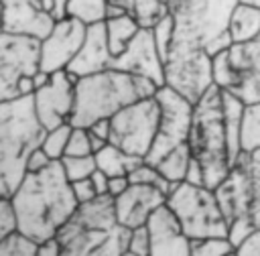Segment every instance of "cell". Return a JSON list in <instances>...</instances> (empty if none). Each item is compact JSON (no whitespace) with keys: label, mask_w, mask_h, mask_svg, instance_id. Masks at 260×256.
<instances>
[{"label":"cell","mask_w":260,"mask_h":256,"mask_svg":"<svg viewBox=\"0 0 260 256\" xmlns=\"http://www.w3.org/2000/svg\"><path fill=\"white\" fill-rule=\"evenodd\" d=\"M167 207L179 219L189 240L223 236L228 238V219L209 187L177 183L167 197Z\"/></svg>","instance_id":"8992f818"},{"label":"cell","mask_w":260,"mask_h":256,"mask_svg":"<svg viewBox=\"0 0 260 256\" xmlns=\"http://www.w3.org/2000/svg\"><path fill=\"white\" fill-rule=\"evenodd\" d=\"M152 30V37H154V45L162 57V61H167L169 53H171V47H173V39H175V22L171 18V14H167Z\"/></svg>","instance_id":"d6a6232c"},{"label":"cell","mask_w":260,"mask_h":256,"mask_svg":"<svg viewBox=\"0 0 260 256\" xmlns=\"http://www.w3.org/2000/svg\"><path fill=\"white\" fill-rule=\"evenodd\" d=\"M75 75H71L69 71H59L49 77L47 85L32 93L37 118L47 132L57 126L71 124L75 108Z\"/></svg>","instance_id":"8fae6325"},{"label":"cell","mask_w":260,"mask_h":256,"mask_svg":"<svg viewBox=\"0 0 260 256\" xmlns=\"http://www.w3.org/2000/svg\"><path fill=\"white\" fill-rule=\"evenodd\" d=\"M128 187H130V179H128V177H110L108 195H110V197H118V195H122Z\"/></svg>","instance_id":"f6af8a7d"},{"label":"cell","mask_w":260,"mask_h":256,"mask_svg":"<svg viewBox=\"0 0 260 256\" xmlns=\"http://www.w3.org/2000/svg\"><path fill=\"white\" fill-rule=\"evenodd\" d=\"M41 41L0 33V102L35 93L32 77L41 69Z\"/></svg>","instance_id":"52a82bcc"},{"label":"cell","mask_w":260,"mask_h":256,"mask_svg":"<svg viewBox=\"0 0 260 256\" xmlns=\"http://www.w3.org/2000/svg\"><path fill=\"white\" fill-rule=\"evenodd\" d=\"M93 156H95L98 169L102 173H106L108 177H128L138 165L144 163V158L128 154V152H124L122 148H118L114 144H106Z\"/></svg>","instance_id":"7402d4cb"},{"label":"cell","mask_w":260,"mask_h":256,"mask_svg":"<svg viewBox=\"0 0 260 256\" xmlns=\"http://www.w3.org/2000/svg\"><path fill=\"white\" fill-rule=\"evenodd\" d=\"M213 85L232 91L246 104L260 102V35L244 45H232L211 59Z\"/></svg>","instance_id":"ba28073f"},{"label":"cell","mask_w":260,"mask_h":256,"mask_svg":"<svg viewBox=\"0 0 260 256\" xmlns=\"http://www.w3.org/2000/svg\"><path fill=\"white\" fill-rule=\"evenodd\" d=\"M112 69L150 79L158 87H162L165 85V61L154 45L152 30L140 28L138 35L128 43V47L118 57H114Z\"/></svg>","instance_id":"4fadbf2b"},{"label":"cell","mask_w":260,"mask_h":256,"mask_svg":"<svg viewBox=\"0 0 260 256\" xmlns=\"http://www.w3.org/2000/svg\"><path fill=\"white\" fill-rule=\"evenodd\" d=\"M128 252H132L136 256H150V234H148L146 226H140V228L132 230Z\"/></svg>","instance_id":"74e56055"},{"label":"cell","mask_w":260,"mask_h":256,"mask_svg":"<svg viewBox=\"0 0 260 256\" xmlns=\"http://www.w3.org/2000/svg\"><path fill=\"white\" fill-rule=\"evenodd\" d=\"M71 130H73L71 124H63V126H57V128H53V130H49V132L45 134L41 148L45 150V154H47L51 161H61V158L65 156Z\"/></svg>","instance_id":"83f0119b"},{"label":"cell","mask_w":260,"mask_h":256,"mask_svg":"<svg viewBox=\"0 0 260 256\" xmlns=\"http://www.w3.org/2000/svg\"><path fill=\"white\" fill-rule=\"evenodd\" d=\"M71 189H73V195H75V199H77L79 205L81 203H89L95 197H100L98 191H95V187H93V183H91V179L75 181V183H71Z\"/></svg>","instance_id":"f35d334b"},{"label":"cell","mask_w":260,"mask_h":256,"mask_svg":"<svg viewBox=\"0 0 260 256\" xmlns=\"http://www.w3.org/2000/svg\"><path fill=\"white\" fill-rule=\"evenodd\" d=\"M234 256H260V230H256L244 244H240Z\"/></svg>","instance_id":"ab89813d"},{"label":"cell","mask_w":260,"mask_h":256,"mask_svg":"<svg viewBox=\"0 0 260 256\" xmlns=\"http://www.w3.org/2000/svg\"><path fill=\"white\" fill-rule=\"evenodd\" d=\"M65 16H71L85 26L106 22L108 0H69L65 6Z\"/></svg>","instance_id":"cb8c5ba5"},{"label":"cell","mask_w":260,"mask_h":256,"mask_svg":"<svg viewBox=\"0 0 260 256\" xmlns=\"http://www.w3.org/2000/svg\"><path fill=\"white\" fill-rule=\"evenodd\" d=\"M154 98L160 106V120L152 148L144 158L152 167H156L177 146L187 144L193 122V108H195V104H191L187 98H183L181 93H177L167 85L158 87Z\"/></svg>","instance_id":"30bf717a"},{"label":"cell","mask_w":260,"mask_h":256,"mask_svg":"<svg viewBox=\"0 0 260 256\" xmlns=\"http://www.w3.org/2000/svg\"><path fill=\"white\" fill-rule=\"evenodd\" d=\"M244 165L250 175V187H252V205H250V217L254 226L260 230V150L256 152H242Z\"/></svg>","instance_id":"4316f807"},{"label":"cell","mask_w":260,"mask_h":256,"mask_svg":"<svg viewBox=\"0 0 260 256\" xmlns=\"http://www.w3.org/2000/svg\"><path fill=\"white\" fill-rule=\"evenodd\" d=\"M240 4H248V6H254V8H260V0H238Z\"/></svg>","instance_id":"681fc988"},{"label":"cell","mask_w":260,"mask_h":256,"mask_svg":"<svg viewBox=\"0 0 260 256\" xmlns=\"http://www.w3.org/2000/svg\"><path fill=\"white\" fill-rule=\"evenodd\" d=\"M10 201L16 211L18 234L35 244L57 238L79 207L61 161H53L39 173H26Z\"/></svg>","instance_id":"6da1fadb"},{"label":"cell","mask_w":260,"mask_h":256,"mask_svg":"<svg viewBox=\"0 0 260 256\" xmlns=\"http://www.w3.org/2000/svg\"><path fill=\"white\" fill-rule=\"evenodd\" d=\"M0 4L2 33L43 41L55 26V16L43 8L41 0H0Z\"/></svg>","instance_id":"5bb4252c"},{"label":"cell","mask_w":260,"mask_h":256,"mask_svg":"<svg viewBox=\"0 0 260 256\" xmlns=\"http://www.w3.org/2000/svg\"><path fill=\"white\" fill-rule=\"evenodd\" d=\"M138 30H140L138 22L134 18H130L128 14L108 18L106 20V37H108V47H110L112 55L118 57L128 47V43L138 35Z\"/></svg>","instance_id":"603a6c76"},{"label":"cell","mask_w":260,"mask_h":256,"mask_svg":"<svg viewBox=\"0 0 260 256\" xmlns=\"http://www.w3.org/2000/svg\"><path fill=\"white\" fill-rule=\"evenodd\" d=\"M87 35V26L71 16H63L55 20L51 33L41 41V71L53 75L59 71H67L71 61L83 47Z\"/></svg>","instance_id":"7c38bea8"},{"label":"cell","mask_w":260,"mask_h":256,"mask_svg":"<svg viewBox=\"0 0 260 256\" xmlns=\"http://www.w3.org/2000/svg\"><path fill=\"white\" fill-rule=\"evenodd\" d=\"M122 256H136V254H132V252H126V254H122Z\"/></svg>","instance_id":"816d5d0a"},{"label":"cell","mask_w":260,"mask_h":256,"mask_svg":"<svg viewBox=\"0 0 260 256\" xmlns=\"http://www.w3.org/2000/svg\"><path fill=\"white\" fill-rule=\"evenodd\" d=\"M232 256H234V254H232Z\"/></svg>","instance_id":"db71d44e"},{"label":"cell","mask_w":260,"mask_h":256,"mask_svg":"<svg viewBox=\"0 0 260 256\" xmlns=\"http://www.w3.org/2000/svg\"><path fill=\"white\" fill-rule=\"evenodd\" d=\"M0 197H2V195H0Z\"/></svg>","instance_id":"11a10c76"},{"label":"cell","mask_w":260,"mask_h":256,"mask_svg":"<svg viewBox=\"0 0 260 256\" xmlns=\"http://www.w3.org/2000/svg\"><path fill=\"white\" fill-rule=\"evenodd\" d=\"M238 0H169L175 39L169 55H209L232 47L230 16Z\"/></svg>","instance_id":"7a4b0ae2"},{"label":"cell","mask_w":260,"mask_h":256,"mask_svg":"<svg viewBox=\"0 0 260 256\" xmlns=\"http://www.w3.org/2000/svg\"><path fill=\"white\" fill-rule=\"evenodd\" d=\"M187 144L191 148V156L203 169L205 187L215 189L232 169L219 87L213 85L195 104Z\"/></svg>","instance_id":"5b68a950"},{"label":"cell","mask_w":260,"mask_h":256,"mask_svg":"<svg viewBox=\"0 0 260 256\" xmlns=\"http://www.w3.org/2000/svg\"><path fill=\"white\" fill-rule=\"evenodd\" d=\"M217 203L228 219V223L236 217H246L250 215V205H252V187H250V175L244 165V158L236 161V165L230 169L228 177L213 189Z\"/></svg>","instance_id":"e0dca14e"},{"label":"cell","mask_w":260,"mask_h":256,"mask_svg":"<svg viewBox=\"0 0 260 256\" xmlns=\"http://www.w3.org/2000/svg\"><path fill=\"white\" fill-rule=\"evenodd\" d=\"M242 152L260 150V102L246 104L242 116V132H240Z\"/></svg>","instance_id":"484cf974"},{"label":"cell","mask_w":260,"mask_h":256,"mask_svg":"<svg viewBox=\"0 0 260 256\" xmlns=\"http://www.w3.org/2000/svg\"><path fill=\"white\" fill-rule=\"evenodd\" d=\"M49 77H51L49 73H45V71H41V69H39V71L35 73V77H32V83H35V91H37V89H41L43 85H47Z\"/></svg>","instance_id":"7dc6e473"},{"label":"cell","mask_w":260,"mask_h":256,"mask_svg":"<svg viewBox=\"0 0 260 256\" xmlns=\"http://www.w3.org/2000/svg\"><path fill=\"white\" fill-rule=\"evenodd\" d=\"M35 256H61V244H59V240L57 238H51L47 242L37 244Z\"/></svg>","instance_id":"7bdbcfd3"},{"label":"cell","mask_w":260,"mask_h":256,"mask_svg":"<svg viewBox=\"0 0 260 256\" xmlns=\"http://www.w3.org/2000/svg\"><path fill=\"white\" fill-rule=\"evenodd\" d=\"M18 234V219L10 197H0V242Z\"/></svg>","instance_id":"e575fe53"},{"label":"cell","mask_w":260,"mask_h":256,"mask_svg":"<svg viewBox=\"0 0 260 256\" xmlns=\"http://www.w3.org/2000/svg\"><path fill=\"white\" fill-rule=\"evenodd\" d=\"M87 130H89V134L95 136L98 140L110 144V120H98V122H93Z\"/></svg>","instance_id":"ee69618b"},{"label":"cell","mask_w":260,"mask_h":256,"mask_svg":"<svg viewBox=\"0 0 260 256\" xmlns=\"http://www.w3.org/2000/svg\"><path fill=\"white\" fill-rule=\"evenodd\" d=\"M47 130L37 118L32 95L0 102V195L12 197L26 175L30 154Z\"/></svg>","instance_id":"277c9868"},{"label":"cell","mask_w":260,"mask_h":256,"mask_svg":"<svg viewBox=\"0 0 260 256\" xmlns=\"http://www.w3.org/2000/svg\"><path fill=\"white\" fill-rule=\"evenodd\" d=\"M236 248L223 236L191 240V256H232Z\"/></svg>","instance_id":"f546056e"},{"label":"cell","mask_w":260,"mask_h":256,"mask_svg":"<svg viewBox=\"0 0 260 256\" xmlns=\"http://www.w3.org/2000/svg\"><path fill=\"white\" fill-rule=\"evenodd\" d=\"M158 120L160 106L154 95L134 102L110 118V144L128 154L146 158L156 138Z\"/></svg>","instance_id":"9c48e42d"},{"label":"cell","mask_w":260,"mask_h":256,"mask_svg":"<svg viewBox=\"0 0 260 256\" xmlns=\"http://www.w3.org/2000/svg\"><path fill=\"white\" fill-rule=\"evenodd\" d=\"M51 163H53V161L45 154V150H43V148H37V150L30 154L28 163H26V173H39V171L47 169Z\"/></svg>","instance_id":"60d3db41"},{"label":"cell","mask_w":260,"mask_h":256,"mask_svg":"<svg viewBox=\"0 0 260 256\" xmlns=\"http://www.w3.org/2000/svg\"><path fill=\"white\" fill-rule=\"evenodd\" d=\"M156 91L154 81L116 69L79 77L71 126L89 128L98 120H110L130 104L156 95Z\"/></svg>","instance_id":"3957f363"},{"label":"cell","mask_w":260,"mask_h":256,"mask_svg":"<svg viewBox=\"0 0 260 256\" xmlns=\"http://www.w3.org/2000/svg\"><path fill=\"white\" fill-rule=\"evenodd\" d=\"M162 2H169V0H162Z\"/></svg>","instance_id":"f5cc1de1"},{"label":"cell","mask_w":260,"mask_h":256,"mask_svg":"<svg viewBox=\"0 0 260 256\" xmlns=\"http://www.w3.org/2000/svg\"><path fill=\"white\" fill-rule=\"evenodd\" d=\"M191 148L189 144H181L177 146L175 150H171L158 165V173L173 185L177 183H183L185 181V175H187V169H189V163H191Z\"/></svg>","instance_id":"d4e9b609"},{"label":"cell","mask_w":260,"mask_h":256,"mask_svg":"<svg viewBox=\"0 0 260 256\" xmlns=\"http://www.w3.org/2000/svg\"><path fill=\"white\" fill-rule=\"evenodd\" d=\"M185 183H189V185H199V187H205L203 169H201V165H199L195 158H191V163H189V169H187V175H185Z\"/></svg>","instance_id":"b9f144b4"},{"label":"cell","mask_w":260,"mask_h":256,"mask_svg":"<svg viewBox=\"0 0 260 256\" xmlns=\"http://www.w3.org/2000/svg\"><path fill=\"white\" fill-rule=\"evenodd\" d=\"M112 63H114V55L108 47L106 22H100V24L87 26L83 47L77 53V57L71 61L67 71L79 79V77H85V75L108 71V69H112Z\"/></svg>","instance_id":"ac0fdd59"},{"label":"cell","mask_w":260,"mask_h":256,"mask_svg":"<svg viewBox=\"0 0 260 256\" xmlns=\"http://www.w3.org/2000/svg\"><path fill=\"white\" fill-rule=\"evenodd\" d=\"M228 33H230L232 45H244L254 41L260 35V8L238 2L230 16Z\"/></svg>","instance_id":"44dd1931"},{"label":"cell","mask_w":260,"mask_h":256,"mask_svg":"<svg viewBox=\"0 0 260 256\" xmlns=\"http://www.w3.org/2000/svg\"><path fill=\"white\" fill-rule=\"evenodd\" d=\"M122 14L134 18L140 28H154L169 14V6L162 0H108V18Z\"/></svg>","instance_id":"d6986e66"},{"label":"cell","mask_w":260,"mask_h":256,"mask_svg":"<svg viewBox=\"0 0 260 256\" xmlns=\"http://www.w3.org/2000/svg\"><path fill=\"white\" fill-rule=\"evenodd\" d=\"M221 106H223V124H225V136H228V152H230V163L234 167L242 154L240 132H242V116H244L246 102L234 95L232 91L221 89Z\"/></svg>","instance_id":"ffe728a7"},{"label":"cell","mask_w":260,"mask_h":256,"mask_svg":"<svg viewBox=\"0 0 260 256\" xmlns=\"http://www.w3.org/2000/svg\"><path fill=\"white\" fill-rule=\"evenodd\" d=\"M0 33H2V4H0Z\"/></svg>","instance_id":"f907efd6"},{"label":"cell","mask_w":260,"mask_h":256,"mask_svg":"<svg viewBox=\"0 0 260 256\" xmlns=\"http://www.w3.org/2000/svg\"><path fill=\"white\" fill-rule=\"evenodd\" d=\"M162 205H167V195L152 185L130 183L122 195L114 197L118 223L130 230L146 226L152 213Z\"/></svg>","instance_id":"9a60e30c"},{"label":"cell","mask_w":260,"mask_h":256,"mask_svg":"<svg viewBox=\"0 0 260 256\" xmlns=\"http://www.w3.org/2000/svg\"><path fill=\"white\" fill-rule=\"evenodd\" d=\"M67 2H69V0H55V10H53L55 20L65 16V6H67Z\"/></svg>","instance_id":"c3c4849f"},{"label":"cell","mask_w":260,"mask_h":256,"mask_svg":"<svg viewBox=\"0 0 260 256\" xmlns=\"http://www.w3.org/2000/svg\"><path fill=\"white\" fill-rule=\"evenodd\" d=\"M61 167H63L65 177H67L69 183L89 179L98 171V163H95L93 154L91 156H63Z\"/></svg>","instance_id":"f1b7e54d"},{"label":"cell","mask_w":260,"mask_h":256,"mask_svg":"<svg viewBox=\"0 0 260 256\" xmlns=\"http://www.w3.org/2000/svg\"><path fill=\"white\" fill-rule=\"evenodd\" d=\"M37 244L22 234H14L12 238L0 242V256H35Z\"/></svg>","instance_id":"d590c367"},{"label":"cell","mask_w":260,"mask_h":256,"mask_svg":"<svg viewBox=\"0 0 260 256\" xmlns=\"http://www.w3.org/2000/svg\"><path fill=\"white\" fill-rule=\"evenodd\" d=\"M91 179V183H93V187H95V191H98V195H108V187H110V177L106 175V173H102L100 169L89 177Z\"/></svg>","instance_id":"bcb514c9"},{"label":"cell","mask_w":260,"mask_h":256,"mask_svg":"<svg viewBox=\"0 0 260 256\" xmlns=\"http://www.w3.org/2000/svg\"><path fill=\"white\" fill-rule=\"evenodd\" d=\"M130 234H132L130 228H124V226L118 223L108 234V238L95 250L93 256H122V254H126L128 252V244H130Z\"/></svg>","instance_id":"1f68e13d"},{"label":"cell","mask_w":260,"mask_h":256,"mask_svg":"<svg viewBox=\"0 0 260 256\" xmlns=\"http://www.w3.org/2000/svg\"><path fill=\"white\" fill-rule=\"evenodd\" d=\"M146 228L150 234V256H191V240L167 205L152 213Z\"/></svg>","instance_id":"2e32d148"},{"label":"cell","mask_w":260,"mask_h":256,"mask_svg":"<svg viewBox=\"0 0 260 256\" xmlns=\"http://www.w3.org/2000/svg\"><path fill=\"white\" fill-rule=\"evenodd\" d=\"M91 154H93V146H91L89 130L73 126L71 136H69V144H67V150H65V156H91Z\"/></svg>","instance_id":"836d02e7"},{"label":"cell","mask_w":260,"mask_h":256,"mask_svg":"<svg viewBox=\"0 0 260 256\" xmlns=\"http://www.w3.org/2000/svg\"><path fill=\"white\" fill-rule=\"evenodd\" d=\"M256 230H258V228L254 226V221H252L250 215H246V217H236V219H232V221L228 223V240L232 242L234 248H238V246L244 244Z\"/></svg>","instance_id":"8d00e7d4"},{"label":"cell","mask_w":260,"mask_h":256,"mask_svg":"<svg viewBox=\"0 0 260 256\" xmlns=\"http://www.w3.org/2000/svg\"><path fill=\"white\" fill-rule=\"evenodd\" d=\"M128 179H130V183H138V185H152V187H156V189H160L167 197H169V193L173 191V183H169L160 173H158V169L156 167H152V165H148L146 161L142 163V165H138L130 175H128Z\"/></svg>","instance_id":"4dcf8cb0"}]
</instances>
